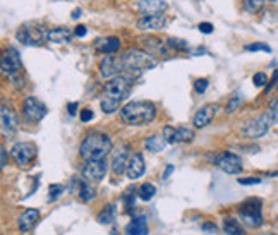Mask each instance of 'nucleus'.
<instances>
[{
	"label": "nucleus",
	"mask_w": 278,
	"mask_h": 235,
	"mask_svg": "<svg viewBox=\"0 0 278 235\" xmlns=\"http://www.w3.org/2000/svg\"><path fill=\"white\" fill-rule=\"evenodd\" d=\"M120 57H122V64H124V74L130 77L139 76L141 72L153 69L158 64V59L153 53L141 48H129Z\"/></svg>",
	"instance_id": "nucleus-1"
},
{
	"label": "nucleus",
	"mask_w": 278,
	"mask_h": 235,
	"mask_svg": "<svg viewBox=\"0 0 278 235\" xmlns=\"http://www.w3.org/2000/svg\"><path fill=\"white\" fill-rule=\"evenodd\" d=\"M112 151L110 136L100 132H91L83 139L79 146V156L83 160H103Z\"/></svg>",
	"instance_id": "nucleus-2"
},
{
	"label": "nucleus",
	"mask_w": 278,
	"mask_h": 235,
	"mask_svg": "<svg viewBox=\"0 0 278 235\" xmlns=\"http://www.w3.org/2000/svg\"><path fill=\"white\" fill-rule=\"evenodd\" d=\"M120 117L127 126H145L155 120L156 107L151 102H130L120 108Z\"/></svg>",
	"instance_id": "nucleus-3"
},
{
	"label": "nucleus",
	"mask_w": 278,
	"mask_h": 235,
	"mask_svg": "<svg viewBox=\"0 0 278 235\" xmlns=\"http://www.w3.org/2000/svg\"><path fill=\"white\" fill-rule=\"evenodd\" d=\"M130 89H132V77L126 76V74H120V76L112 77L110 81L105 83V86H103V96L122 102V100L127 98Z\"/></svg>",
	"instance_id": "nucleus-4"
},
{
	"label": "nucleus",
	"mask_w": 278,
	"mask_h": 235,
	"mask_svg": "<svg viewBox=\"0 0 278 235\" xmlns=\"http://www.w3.org/2000/svg\"><path fill=\"white\" fill-rule=\"evenodd\" d=\"M239 216L244 225L257 228L263 223V206L259 199H247L239 206Z\"/></svg>",
	"instance_id": "nucleus-5"
},
{
	"label": "nucleus",
	"mask_w": 278,
	"mask_h": 235,
	"mask_svg": "<svg viewBox=\"0 0 278 235\" xmlns=\"http://www.w3.org/2000/svg\"><path fill=\"white\" fill-rule=\"evenodd\" d=\"M277 113L271 112V110H268L266 113H263V115H259L257 119L251 120L249 124H247L246 127L242 129V134L246 137H251V139H257V137H263L264 134L270 130L271 124L277 120Z\"/></svg>",
	"instance_id": "nucleus-6"
},
{
	"label": "nucleus",
	"mask_w": 278,
	"mask_h": 235,
	"mask_svg": "<svg viewBox=\"0 0 278 235\" xmlns=\"http://www.w3.org/2000/svg\"><path fill=\"white\" fill-rule=\"evenodd\" d=\"M36 144L31 143V141H19L12 146L11 154H12V160L16 162L18 167H28L33 160L36 158Z\"/></svg>",
	"instance_id": "nucleus-7"
},
{
	"label": "nucleus",
	"mask_w": 278,
	"mask_h": 235,
	"mask_svg": "<svg viewBox=\"0 0 278 235\" xmlns=\"http://www.w3.org/2000/svg\"><path fill=\"white\" fill-rule=\"evenodd\" d=\"M16 38L24 46H36L40 45L43 40H46V33L36 24H22L21 28H18V31H16Z\"/></svg>",
	"instance_id": "nucleus-8"
},
{
	"label": "nucleus",
	"mask_w": 278,
	"mask_h": 235,
	"mask_svg": "<svg viewBox=\"0 0 278 235\" xmlns=\"http://www.w3.org/2000/svg\"><path fill=\"white\" fill-rule=\"evenodd\" d=\"M213 163H215L222 172L229 173V175H237V173H240L244 170L242 158H240L239 154L230 153V151L216 154L215 160H213Z\"/></svg>",
	"instance_id": "nucleus-9"
},
{
	"label": "nucleus",
	"mask_w": 278,
	"mask_h": 235,
	"mask_svg": "<svg viewBox=\"0 0 278 235\" xmlns=\"http://www.w3.org/2000/svg\"><path fill=\"white\" fill-rule=\"evenodd\" d=\"M130 146L127 143H119L112 150V172L115 177L122 175L124 172H127V165L130 160Z\"/></svg>",
	"instance_id": "nucleus-10"
},
{
	"label": "nucleus",
	"mask_w": 278,
	"mask_h": 235,
	"mask_svg": "<svg viewBox=\"0 0 278 235\" xmlns=\"http://www.w3.org/2000/svg\"><path fill=\"white\" fill-rule=\"evenodd\" d=\"M2 72L5 76H9L11 79L21 76L22 72V60L21 55L16 48L9 46V48L4 50V55H2Z\"/></svg>",
	"instance_id": "nucleus-11"
},
{
	"label": "nucleus",
	"mask_w": 278,
	"mask_h": 235,
	"mask_svg": "<svg viewBox=\"0 0 278 235\" xmlns=\"http://www.w3.org/2000/svg\"><path fill=\"white\" fill-rule=\"evenodd\" d=\"M107 172H108V163L107 160H86L85 167H83V177L88 182H100L105 179Z\"/></svg>",
	"instance_id": "nucleus-12"
},
{
	"label": "nucleus",
	"mask_w": 278,
	"mask_h": 235,
	"mask_svg": "<svg viewBox=\"0 0 278 235\" xmlns=\"http://www.w3.org/2000/svg\"><path fill=\"white\" fill-rule=\"evenodd\" d=\"M46 115V107L43 105L40 100H36L35 96H28L22 103V117H24L28 122H40L43 117Z\"/></svg>",
	"instance_id": "nucleus-13"
},
{
	"label": "nucleus",
	"mask_w": 278,
	"mask_h": 235,
	"mask_svg": "<svg viewBox=\"0 0 278 235\" xmlns=\"http://www.w3.org/2000/svg\"><path fill=\"white\" fill-rule=\"evenodd\" d=\"M100 74L105 79H112V77L124 74L122 57L113 55V53L112 55H105V59H102V62H100Z\"/></svg>",
	"instance_id": "nucleus-14"
},
{
	"label": "nucleus",
	"mask_w": 278,
	"mask_h": 235,
	"mask_svg": "<svg viewBox=\"0 0 278 235\" xmlns=\"http://www.w3.org/2000/svg\"><path fill=\"white\" fill-rule=\"evenodd\" d=\"M163 137L169 144H179V143H191L194 139V130L189 127H163Z\"/></svg>",
	"instance_id": "nucleus-15"
},
{
	"label": "nucleus",
	"mask_w": 278,
	"mask_h": 235,
	"mask_svg": "<svg viewBox=\"0 0 278 235\" xmlns=\"http://www.w3.org/2000/svg\"><path fill=\"white\" fill-rule=\"evenodd\" d=\"M139 43L145 46L146 52L153 53L155 57H169V55H172V52H173L167 42L155 38V36H150V35L139 38Z\"/></svg>",
	"instance_id": "nucleus-16"
},
{
	"label": "nucleus",
	"mask_w": 278,
	"mask_h": 235,
	"mask_svg": "<svg viewBox=\"0 0 278 235\" xmlns=\"http://www.w3.org/2000/svg\"><path fill=\"white\" fill-rule=\"evenodd\" d=\"M220 110V107L216 105V103H208V105L201 107L199 110L196 112V115H194L192 119V124L196 129H203V127H208L210 124L213 122V119H215L216 112Z\"/></svg>",
	"instance_id": "nucleus-17"
},
{
	"label": "nucleus",
	"mask_w": 278,
	"mask_h": 235,
	"mask_svg": "<svg viewBox=\"0 0 278 235\" xmlns=\"http://www.w3.org/2000/svg\"><path fill=\"white\" fill-rule=\"evenodd\" d=\"M0 117H2V134L4 136H14L19 129L18 113L12 110V107L4 105L2 112H0Z\"/></svg>",
	"instance_id": "nucleus-18"
},
{
	"label": "nucleus",
	"mask_w": 278,
	"mask_h": 235,
	"mask_svg": "<svg viewBox=\"0 0 278 235\" xmlns=\"http://www.w3.org/2000/svg\"><path fill=\"white\" fill-rule=\"evenodd\" d=\"M169 4L165 0H139L137 2V11L141 16H158L167 11Z\"/></svg>",
	"instance_id": "nucleus-19"
},
{
	"label": "nucleus",
	"mask_w": 278,
	"mask_h": 235,
	"mask_svg": "<svg viewBox=\"0 0 278 235\" xmlns=\"http://www.w3.org/2000/svg\"><path fill=\"white\" fill-rule=\"evenodd\" d=\"M167 24V19L163 18V14L158 16H143L141 19H137L136 28L139 31H158L163 29Z\"/></svg>",
	"instance_id": "nucleus-20"
},
{
	"label": "nucleus",
	"mask_w": 278,
	"mask_h": 235,
	"mask_svg": "<svg viewBox=\"0 0 278 235\" xmlns=\"http://www.w3.org/2000/svg\"><path fill=\"white\" fill-rule=\"evenodd\" d=\"M146 165H145V158H143L141 153H134L129 160V165H127V179L136 180L145 173Z\"/></svg>",
	"instance_id": "nucleus-21"
},
{
	"label": "nucleus",
	"mask_w": 278,
	"mask_h": 235,
	"mask_svg": "<svg viewBox=\"0 0 278 235\" xmlns=\"http://www.w3.org/2000/svg\"><path fill=\"white\" fill-rule=\"evenodd\" d=\"M150 228H148V218L145 214H139V216H134L129 221V225L126 227V234L127 235H148Z\"/></svg>",
	"instance_id": "nucleus-22"
},
{
	"label": "nucleus",
	"mask_w": 278,
	"mask_h": 235,
	"mask_svg": "<svg viewBox=\"0 0 278 235\" xmlns=\"http://www.w3.org/2000/svg\"><path fill=\"white\" fill-rule=\"evenodd\" d=\"M38 218H40V211L38 210H31V208H29V210H24V211H22L21 216H19V220H18L19 230H21L22 234L29 232L36 225Z\"/></svg>",
	"instance_id": "nucleus-23"
},
{
	"label": "nucleus",
	"mask_w": 278,
	"mask_h": 235,
	"mask_svg": "<svg viewBox=\"0 0 278 235\" xmlns=\"http://www.w3.org/2000/svg\"><path fill=\"white\" fill-rule=\"evenodd\" d=\"M95 48L98 52L105 53V55H112V53H117L120 50V40L117 36H110V38L105 40H96L95 42Z\"/></svg>",
	"instance_id": "nucleus-24"
},
{
	"label": "nucleus",
	"mask_w": 278,
	"mask_h": 235,
	"mask_svg": "<svg viewBox=\"0 0 278 235\" xmlns=\"http://www.w3.org/2000/svg\"><path fill=\"white\" fill-rule=\"evenodd\" d=\"M72 33L67 28H52L46 31V42L52 43H67L71 40Z\"/></svg>",
	"instance_id": "nucleus-25"
},
{
	"label": "nucleus",
	"mask_w": 278,
	"mask_h": 235,
	"mask_svg": "<svg viewBox=\"0 0 278 235\" xmlns=\"http://www.w3.org/2000/svg\"><path fill=\"white\" fill-rule=\"evenodd\" d=\"M145 144H146V148L151 151V153H162L169 143H167V139L163 137V134H162V136H160V134H156V136L148 137V139L145 141Z\"/></svg>",
	"instance_id": "nucleus-26"
},
{
	"label": "nucleus",
	"mask_w": 278,
	"mask_h": 235,
	"mask_svg": "<svg viewBox=\"0 0 278 235\" xmlns=\"http://www.w3.org/2000/svg\"><path fill=\"white\" fill-rule=\"evenodd\" d=\"M223 232L227 235H246L242 225L239 223V220L235 218H225L223 220Z\"/></svg>",
	"instance_id": "nucleus-27"
},
{
	"label": "nucleus",
	"mask_w": 278,
	"mask_h": 235,
	"mask_svg": "<svg viewBox=\"0 0 278 235\" xmlns=\"http://www.w3.org/2000/svg\"><path fill=\"white\" fill-rule=\"evenodd\" d=\"M96 220H98V223H102V225H110L113 220H115V206H113V204H107V206L98 213Z\"/></svg>",
	"instance_id": "nucleus-28"
},
{
	"label": "nucleus",
	"mask_w": 278,
	"mask_h": 235,
	"mask_svg": "<svg viewBox=\"0 0 278 235\" xmlns=\"http://www.w3.org/2000/svg\"><path fill=\"white\" fill-rule=\"evenodd\" d=\"M78 194H79V199L85 201V203H88V201H91L93 197H95V191H93V187L89 186L88 180H81V182H79Z\"/></svg>",
	"instance_id": "nucleus-29"
},
{
	"label": "nucleus",
	"mask_w": 278,
	"mask_h": 235,
	"mask_svg": "<svg viewBox=\"0 0 278 235\" xmlns=\"http://www.w3.org/2000/svg\"><path fill=\"white\" fill-rule=\"evenodd\" d=\"M155 194H156V187L150 182L143 184V186L137 189V197L143 201H151L153 197H155Z\"/></svg>",
	"instance_id": "nucleus-30"
},
{
	"label": "nucleus",
	"mask_w": 278,
	"mask_h": 235,
	"mask_svg": "<svg viewBox=\"0 0 278 235\" xmlns=\"http://www.w3.org/2000/svg\"><path fill=\"white\" fill-rule=\"evenodd\" d=\"M120 103H122V102H119V100L107 98V96H103L102 102H100V107H102L103 113H113L115 110H119Z\"/></svg>",
	"instance_id": "nucleus-31"
},
{
	"label": "nucleus",
	"mask_w": 278,
	"mask_h": 235,
	"mask_svg": "<svg viewBox=\"0 0 278 235\" xmlns=\"http://www.w3.org/2000/svg\"><path fill=\"white\" fill-rule=\"evenodd\" d=\"M242 103H244V98L242 96H239V95H235V96H232V98L227 102V105H225V113H235L237 110L242 107Z\"/></svg>",
	"instance_id": "nucleus-32"
},
{
	"label": "nucleus",
	"mask_w": 278,
	"mask_h": 235,
	"mask_svg": "<svg viewBox=\"0 0 278 235\" xmlns=\"http://www.w3.org/2000/svg\"><path fill=\"white\" fill-rule=\"evenodd\" d=\"M136 196H137L136 189H127L126 192L122 194V201H124V204H126V211H130V208H134Z\"/></svg>",
	"instance_id": "nucleus-33"
},
{
	"label": "nucleus",
	"mask_w": 278,
	"mask_h": 235,
	"mask_svg": "<svg viewBox=\"0 0 278 235\" xmlns=\"http://www.w3.org/2000/svg\"><path fill=\"white\" fill-rule=\"evenodd\" d=\"M167 43H169V46L173 50V52H186V50L189 48L187 42H184V40H180V38H169Z\"/></svg>",
	"instance_id": "nucleus-34"
},
{
	"label": "nucleus",
	"mask_w": 278,
	"mask_h": 235,
	"mask_svg": "<svg viewBox=\"0 0 278 235\" xmlns=\"http://www.w3.org/2000/svg\"><path fill=\"white\" fill-rule=\"evenodd\" d=\"M62 192H64V186L62 184H50V187H48V201H57L59 199L60 196H62Z\"/></svg>",
	"instance_id": "nucleus-35"
},
{
	"label": "nucleus",
	"mask_w": 278,
	"mask_h": 235,
	"mask_svg": "<svg viewBox=\"0 0 278 235\" xmlns=\"http://www.w3.org/2000/svg\"><path fill=\"white\" fill-rule=\"evenodd\" d=\"M264 2H266V0H244V9H246L247 12H257L263 9Z\"/></svg>",
	"instance_id": "nucleus-36"
},
{
	"label": "nucleus",
	"mask_w": 278,
	"mask_h": 235,
	"mask_svg": "<svg viewBox=\"0 0 278 235\" xmlns=\"http://www.w3.org/2000/svg\"><path fill=\"white\" fill-rule=\"evenodd\" d=\"M244 50H246V52H266V53H271V46L266 45V43H261V42L246 45V46H244Z\"/></svg>",
	"instance_id": "nucleus-37"
},
{
	"label": "nucleus",
	"mask_w": 278,
	"mask_h": 235,
	"mask_svg": "<svg viewBox=\"0 0 278 235\" xmlns=\"http://www.w3.org/2000/svg\"><path fill=\"white\" fill-rule=\"evenodd\" d=\"M253 83L256 88H266L268 85V76L264 72H256L253 76Z\"/></svg>",
	"instance_id": "nucleus-38"
},
{
	"label": "nucleus",
	"mask_w": 278,
	"mask_h": 235,
	"mask_svg": "<svg viewBox=\"0 0 278 235\" xmlns=\"http://www.w3.org/2000/svg\"><path fill=\"white\" fill-rule=\"evenodd\" d=\"M208 86H210V83H208L206 77H201V79H196V81H194V91H196L197 95H203V93L208 89Z\"/></svg>",
	"instance_id": "nucleus-39"
},
{
	"label": "nucleus",
	"mask_w": 278,
	"mask_h": 235,
	"mask_svg": "<svg viewBox=\"0 0 278 235\" xmlns=\"http://www.w3.org/2000/svg\"><path fill=\"white\" fill-rule=\"evenodd\" d=\"M237 182L240 186H257V184H261V179L259 177H244V179H239Z\"/></svg>",
	"instance_id": "nucleus-40"
},
{
	"label": "nucleus",
	"mask_w": 278,
	"mask_h": 235,
	"mask_svg": "<svg viewBox=\"0 0 278 235\" xmlns=\"http://www.w3.org/2000/svg\"><path fill=\"white\" fill-rule=\"evenodd\" d=\"M197 29H199L201 33H204V35H210V33H213V24L212 22H199Z\"/></svg>",
	"instance_id": "nucleus-41"
},
{
	"label": "nucleus",
	"mask_w": 278,
	"mask_h": 235,
	"mask_svg": "<svg viewBox=\"0 0 278 235\" xmlns=\"http://www.w3.org/2000/svg\"><path fill=\"white\" fill-rule=\"evenodd\" d=\"M79 119H81L83 122H89V120L93 119V112L89 108L81 110V113H79Z\"/></svg>",
	"instance_id": "nucleus-42"
},
{
	"label": "nucleus",
	"mask_w": 278,
	"mask_h": 235,
	"mask_svg": "<svg viewBox=\"0 0 278 235\" xmlns=\"http://www.w3.org/2000/svg\"><path fill=\"white\" fill-rule=\"evenodd\" d=\"M78 108H79V103H78V102L69 103V105H67V110H69V115H76V113H78Z\"/></svg>",
	"instance_id": "nucleus-43"
},
{
	"label": "nucleus",
	"mask_w": 278,
	"mask_h": 235,
	"mask_svg": "<svg viewBox=\"0 0 278 235\" xmlns=\"http://www.w3.org/2000/svg\"><path fill=\"white\" fill-rule=\"evenodd\" d=\"M0 153H2V170L7 167V150H5V146L0 148Z\"/></svg>",
	"instance_id": "nucleus-44"
},
{
	"label": "nucleus",
	"mask_w": 278,
	"mask_h": 235,
	"mask_svg": "<svg viewBox=\"0 0 278 235\" xmlns=\"http://www.w3.org/2000/svg\"><path fill=\"white\" fill-rule=\"evenodd\" d=\"M270 110L271 112H275L278 115V96H275L273 100L270 102Z\"/></svg>",
	"instance_id": "nucleus-45"
},
{
	"label": "nucleus",
	"mask_w": 278,
	"mask_h": 235,
	"mask_svg": "<svg viewBox=\"0 0 278 235\" xmlns=\"http://www.w3.org/2000/svg\"><path fill=\"white\" fill-rule=\"evenodd\" d=\"M74 35L78 36V38H83V36L86 35V26H78V28L74 29Z\"/></svg>",
	"instance_id": "nucleus-46"
},
{
	"label": "nucleus",
	"mask_w": 278,
	"mask_h": 235,
	"mask_svg": "<svg viewBox=\"0 0 278 235\" xmlns=\"http://www.w3.org/2000/svg\"><path fill=\"white\" fill-rule=\"evenodd\" d=\"M172 172H173V165H169V167H167V170H165V173H163V179H165V180L169 179Z\"/></svg>",
	"instance_id": "nucleus-47"
},
{
	"label": "nucleus",
	"mask_w": 278,
	"mask_h": 235,
	"mask_svg": "<svg viewBox=\"0 0 278 235\" xmlns=\"http://www.w3.org/2000/svg\"><path fill=\"white\" fill-rule=\"evenodd\" d=\"M203 230L215 232V230H216V227H215V225H212V223H206V225H203Z\"/></svg>",
	"instance_id": "nucleus-48"
},
{
	"label": "nucleus",
	"mask_w": 278,
	"mask_h": 235,
	"mask_svg": "<svg viewBox=\"0 0 278 235\" xmlns=\"http://www.w3.org/2000/svg\"><path fill=\"white\" fill-rule=\"evenodd\" d=\"M78 18H81V9H74V11H72V19H78Z\"/></svg>",
	"instance_id": "nucleus-49"
},
{
	"label": "nucleus",
	"mask_w": 278,
	"mask_h": 235,
	"mask_svg": "<svg viewBox=\"0 0 278 235\" xmlns=\"http://www.w3.org/2000/svg\"><path fill=\"white\" fill-rule=\"evenodd\" d=\"M270 2H277V0H270Z\"/></svg>",
	"instance_id": "nucleus-50"
}]
</instances>
